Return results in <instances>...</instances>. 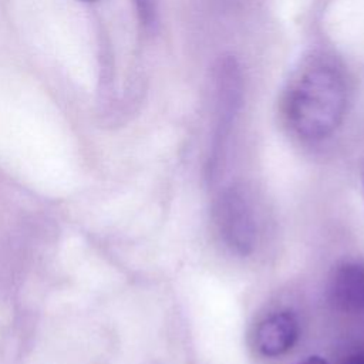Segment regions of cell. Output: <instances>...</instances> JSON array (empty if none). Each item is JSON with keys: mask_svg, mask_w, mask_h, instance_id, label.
<instances>
[{"mask_svg": "<svg viewBox=\"0 0 364 364\" xmlns=\"http://www.w3.org/2000/svg\"><path fill=\"white\" fill-rule=\"evenodd\" d=\"M327 297L334 309L344 313H364V263L337 264L327 282Z\"/></svg>", "mask_w": 364, "mask_h": 364, "instance_id": "obj_3", "label": "cell"}, {"mask_svg": "<svg viewBox=\"0 0 364 364\" xmlns=\"http://www.w3.org/2000/svg\"><path fill=\"white\" fill-rule=\"evenodd\" d=\"M300 364H327L326 360H323L321 357H317V355H311V357H307L304 361H301Z\"/></svg>", "mask_w": 364, "mask_h": 364, "instance_id": "obj_6", "label": "cell"}, {"mask_svg": "<svg viewBox=\"0 0 364 364\" xmlns=\"http://www.w3.org/2000/svg\"><path fill=\"white\" fill-rule=\"evenodd\" d=\"M344 364H364V353H357L348 357Z\"/></svg>", "mask_w": 364, "mask_h": 364, "instance_id": "obj_5", "label": "cell"}, {"mask_svg": "<svg viewBox=\"0 0 364 364\" xmlns=\"http://www.w3.org/2000/svg\"><path fill=\"white\" fill-rule=\"evenodd\" d=\"M299 337V321L291 311H277L262 320L256 330L257 350L267 357L287 353Z\"/></svg>", "mask_w": 364, "mask_h": 364, "instance_id": "obj_4", "label": "cell"}, {"mask_svg": "<svg viewBox=\"0 0 364 364\" xmlns=\"http://www.w3.org/2000/svg\"><path fill=\"white\" fill-rule=\"evenodd\" d=\"M348 101L343 70L327 57L307 60L291 77L283 111L291 131L303 139L331 135L341 124Z\"/></svg>", "mask_w": 364, "mask_h": 364, "instance_id": "obj_1", "label": "cell"}, {"mask_svg": "<svg viewBox=\"0 0 364 364\" xmlns=\"http://www.w3.org/2000/svg\"><path fill=\"white\" fill-rule=\"evenodd\" d=\"M81 1H95V0H81Z\"/></svg>", "mask_w": 364, "mask_h": 364, "instance_id": "obj_7", "label": "cell"}, {"mask_svg": "<svg viewBox=\"0 0 364 364\" xmlns=\"http://www.w3.org/2000/svg\"><path fill=\"white\" fill-rule=\"evenodd\" d=\"M215 223L228 247L239 255L253 250L257 239V216L253 202L245 189H225L215 205Z\"/></svg>", "mask_w": 364, "mask_h": 364, "instance_id": "obj_2", "label": "cell"}]
</instances>
